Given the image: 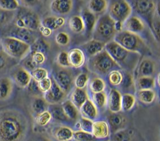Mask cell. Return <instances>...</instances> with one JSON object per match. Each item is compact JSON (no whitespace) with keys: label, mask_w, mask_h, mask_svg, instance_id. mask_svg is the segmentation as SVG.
Wrapping results in <instances>:
<instances>
[{"label":"cell","mask_w":160,"mask_h":141,"mask_svg":"<svg viewBox=\"0 0 160 141\" xmlns=\"http://www.w3.org/2000/svg\"><path fill=\"white\" fill-rule=\"evenodd\" d=\"M136 91L143 90H154L156 83L154 77H139L134 80Z\"/></svg>","instance_id":"cell-30"},{"label":"cell","mask_w":160,"mask_h":141,"mask_svg":"<svg viewBox=\"0 0 160 141\" xmlns=\"http://www.w3.org/2000/svg\"><path fill=\"white\" fill-rule=\"evenodd\" d=\"M29 131L27 116L17 108L0 110V141H25Z\"/></svg>","instance_id":"cell-1"},{"label":"cell","mask_w":160,"mask_h":141,"mask_svg":"<svg viewBox=\"0 0 160 141\" xmlns=\"http://www.w3.org/2000/svg\"><path fill=\"white\" fill-rule=\"evenodd\" d=\"M55 40L57 44L60 46H67L70 42V37L65 32H59L56 34Z\"/></svg>","instance_id":"cell-50"},{"label":"cell","mask_w":160,"mask_h":141,"mask_svg":"<svg viewBox=\"0 0 160 141\" xmlns=\"http://www.w3.org/2000/svg\"><path fill=\"white\" fill-rule=\"evenodd\" d=\"M109 1L106 0H91L88 4V9L94 15L99 17L108 12Z\"/></svg>","instance_id":"cell-26"},{"label":"cell","mask_w":160,"mask_h":141,"mask_svg":"<svg viewBox=\"0 0 160 141\" xmlns=\"http://www.w3.org/2000/svg\"><path fill=\"white\" fill-rule=\"evenodd\" d=\"M116 34L115 21L107 13L98 18L92 35L93 39L107 44L113 40Z\"/></svg>","instance_id":"cell-6"},{"label":"cell","mask_w":160,"mask_h":141,"mask_svg":"<svg viewBox=\"0 0 160 141\" xmlns=\"http://www.w3.org/2000/svg\"><path fill=\"white\" fill-rule=\"evenodd\" d=\"M68 26L70 30L77 34L85 32V25L81 15H73L68 20Z\"/></svg>","instance_id":"cell-32"},{"label":"cell","mask_w":160,"mask_h":141,"mask_svg":"<svg viewBox=\"0 0 160 141\" xmlns=\"http://www.w3.org/2000/svg\"><path fill=\"white\" fill-rule=\"evenodd\" d=\"M50 45L48 42L45 40L43 39L38 37L35 42L31 45L32 51H38L47 54L50 50Z\"/></svg>","instance_id":"cell-42"},{"label":"cell","mask_w":160,"mask_h":141,"mask_svg":"<svg viewBox=\"0 0 160 141\" xmlns=\"http://www.w3.org/2000/svg\"><path fill=\"white\" fill-rule=\"evenodd\" d=\"M89 80V76L87 73H81L74 78L73 86L78 89L87 88Z\"/></svg>","instance_id":"cell-44"},{"label":"cell","mask_w":160,"mask_h":141,"mask_svg":"<svg viewBox=\"0 0 160 141\" xmlns=\"http://www.w3.org/2000/svg\"><path fill=\"white\" fill-rule=\"evenodd\" d=\"M107 122L110 127L111 133H114L119 130L127 128L128 120L125 115L121 112L111 113L108 116Z\"/></svg>","instance_id":"cell-17"},{"label":"cell","mask_w":160,"mask_h":141,"mask_svg":"<svg viewBox=\"0 0 160 141\" xmlns=\"http://www.w3.org/2000/svg\"><path fill=\"white\" fill-rule=\"evenodd\" d=\"M136 98L132 93H122L121 108L122 112H128L131 111L136 105Z\"/></svg>","instance_id":"cell-36"},{"label":"cell","mask_w":160,"mask_h":141,"mask_svg":"<svg viewBox=\"0 0 160 141\" xmlns=\"http://www.w3.org/2000/svg\"><path fill=\"white\" fill-rule=\"evenodd\" d=\"M35 141H53L50 138L46 136H41L37 138Z\"/></svg>","instance_id":"cell-57"},{"label":"cell","mask_w":160,"mask_h":141,"mask_svg":"<svg viewBox=\"0 0 160 141\" xmlns=\"http://www.w3.org/2000/svg\"><path fill=\"white\" fill-rule=\"evenodd\" d=\"M20 3L17 0H0V8L8 11L17 12L19 10Z\"/></svg>","instance_id":"cell-45"},{"label":"cell","mask_w":160,"mask_h":141,"mask_svg":"<svg viewBox=\"0 0 160 141\" xmlns=\"http://www.w3.org/2000/svg\"><path fill=\"white\" fill-rule=\"evenodd\" d=\"M52 117V119H54L58 122H69V119L65 115L61 104L50 105L48 110Z\"/></svg>","instance_id":"cell-35"},{"label":"cell","mask_w":160,"mask_h":141,"mask_svg":"<svg viewBox=\"0 0 160 141\" xmlns=\"http://www.w3.org/2000/svg\"><path fill=\"white\" fill-rule=\"evenodd\" d=\"M134 133L133 130L126 128L112 133V141H132Z\"/></svg>","instance_id":"cell-39"},{"label":"cell","mask_w":160,"mask_h":141,"mask_svg":"<svg viewBox=\"0 0 160 141\" xmlns=\"http://www.w3.org/2000/svg\"><path fill=\"white\" fill-rule=\"evenodd\" d=\"M62 109L70 122H77L81 117L79 110L69 99H66L61 103Z\"/></svg>","instance_id":"cell-28"},{"label":"cell","mask_w":160,"mask_h":141,"mask_svg":"<svg viewBox=\"0 0 160 141\" xmlns=\"http://www.w3.org/2000/svg\"><path fill=\"white\" fill-rule=\"evenodd\" d=\"M22 65L30 73L37 67V65L33 62L30 56V54L22 60V65Z\"/></svg>","instance_id":"cell-54"},{"label":"cell","mask_w":160,"mask_h":141,"mask_svg":"<svg viewBox=\"0 0 160 141\" xmlns=\"http://www.w3.org/2000/svg\"><path fill=\"white\" fill-rule=\"evenodd\" d=\"M49 105L43 96H35L31 103V110L34 117L48 110Z\"/></svg>","instance_id":"cell-31"},{"label":"cell","mask_w":160,"mask_h":141,"mask_svg":"<svg viewBox=\"0 0 160 141\" xmlns=\"http://www.w3.org/2000/svg\"><path fill=\"white\" fill-rule=\"evenodd\" d=\"M95 105L98 107L99 112L107 108L108 103V93L106 91L93 93L90 98Z\"/></svg>","instance_id":"cell-37"},{"label":"cell","mask_w":160,"mask_h":141,"mask_svg":"<svg viewBox=\"0 0 160 141\" xmlns=\"http://www.w3.org/2000/svg\"><path fill=\"white\" fill-rule=\"evenodd\" d=\"M146 29V22L137 15H132L123 24V30L141 37Z\"/></svg>","instance_id":"cell-13"},{"label":"cell","mask_w":160,"mask_h":141,"mask_svg":"<svg viewBox=\"0 0 160 141\" xmlns=\"http://www.w3.org/2000/svg\"><path fill=\"white\" fill-rule=\"evenodd\" d=\"M14 83L8 76L0 78V101L5 102L9 100L14 90Z\"/></svg>","instance_id":"cell-23"},{"label":"cell","mask_w":160,"mask_h":141,"mask_svg":"<svg viewBox=\"0 0 160 141\" xmlns=\"http://www.w3.org/2000/svg\"><path fill=\"white\" fill-rule=\"evenodd\" d=\"M0 47H1V37H0Z\"/></svg>","instance_id":"cell-58"},{"label":"cell","mask_w":160,"mask_h":141,"mask_svg":"<svg viewBox=\"0 0 160 141\" xmlns=\"http://www.w3.org/2000/svg\"><path fill=\"white\" fill-rule=\"evenodd\" d=\"M14 24L17 27L38 32L41 25V20L35 12L24 7L17 10Z\"/></svg>","instance_id":"cell-7"},{"label":"cell","mask_w":160,"mask_h":141,"mask_svg":"<svg viewBox=\"0 0 160 141\" xmlns=\"http://www.w3.org/2000/svg\"><path fill=\"white\" fill-rule=\"evenodd\" d=\"M122 93L120 90L113 88L108 94L107 108L111 113H116L122 112L121 108Z\"/></svg>","instance_id":"cell-18"},{"label":"cell","mask_w":160,"mask_h":141,"mask_svg":"<svg viewBox=\"0 0 160 141\" xmlns=\"http://www.w3.org/2000/svg\"><path fill=\"white\" fill-rule=\"evenodd\" d=\"M157 2L151 0L129 2L132 10L136 13V15L142 18L144 20V19L148 20L151 25L156 13Z\"/></svg>","instance_id":"cell-9"},{"label":"cell","mask_w":160,"mask_h":141,"mask_svg":"<svg viewBox=\"0 0 160 141\" xmlns=\"http://www.w3.org/2000/svg\"><path fill=\"white\" fill-rule=\"evenodd\" d=\"M45 100L49 105L61 104L65 101L67 97V95L65 93L60 87L52 78V85L48 91L43 95Z\"/></svg>","instance_id":"cell-14"},{"label":"cell","mask_w":160,"mask_h":141,"mask_svg":"<svg viewBox=\"0 0 160 141\" xmlns=\"http://www.w3.org/2000/svg\"><path fill=\"white\" fill-rule=\"evenodd\" d=\"M88 86L91 93L93 94L105 91L107 86L103 78L96 76L89 80Z\"/></svg>","instance_id":"cell-34"},{"label":"cell","mask_w":160,"mask_h":141,"mask_svg":"<svg viewBox=\"0 0 160 141\" xmlns=\"http://www.w3.org/2000/svg\"><path fill=\"white\" fill-rule=\"evenodd\" d=\"M86 62L89 71L101 78L107 77L112 70L121 69L105 49L98 54L88 58Z\"/></svg>","instance_id":"cell-3"},{"label":"cell","mask_w":160,"mask_h":141,"mask_svg":"<svg viewBox=\"0 0 160 141\" xmlns=\"http://www.w3.org/2000/svg\"><path fill=\"white\" fill-rule=\"evenodd\" d=\"M135 96L141 103L144 105H150L155 101L157 94L154 90H143L137 91Z\"/></svg>","instance_id":"cell-33"},{"label":"cell","mask_w":160,"mask_h":141,"mask_svg":"<svg viewBox=\"0 0 160 141\" xmlns=\"http://www.w3.org/2000/svg\"><path fill=\"white\" fill-rule=\"evenodd\" d=\"M2 50L15 60H23L31 53V45L11 36L1 38Z\"/></svg>","instance_id":"cell-4"},{"label":"cell","mask_w":160,"mask_h":141,"mask_svg":"<svg viewBox=\"0 0 160 141\" xmlns=\"http://www.w3.org/2000/svg\"><path fill=\"white\" fill-rule=\"evenodd\" d=\"M30 73L32 79L37 83L49 76V73L48 70L45 68L41 67H37L33 70H32Z\"/></svg>","instance_id":"cell-47"},{"label":"cell","mask_w":160,"mask_h":141,"mask_svg":"<svg viewBox=\"0 0 160 141\" xmlns=\"http://www.w3.org/2000/svg\"><path fill=\"white\" fill-rule=\"evenodd\" d=\"M68 54L71 67L78 69L82 67L86 63V55L81 49H72L68 52Z\"/></svg>","instance_id":"cell-20"},{"label":"cell","mask_w":160,"mask_h":141,"mask_svg":"<svg viewBox=\"0 0 160 141\" xmlns=\"http://www.w3.org/2000/svg\"><path fill=\"white\" fill-rule=\"evenodd\" d=\"M89 98L90 97L87 88L78 89L75 88L70 95L69 100L79 110Z\"/></svg>","instance_id":"cell-25"},{"label":"cell","mask_w":160,"mask_h":141,"mask_svg":"<svg viewBox=\"0 0 160 141\" xmlns=\"http://www.w3.org/2000/svg\"><path fill=\"white\" fill-rule=\"evenodd\" d=\"M107 13L115 22L124 24L132 15L133 10L129 2L115 0L109 2Z\"/></svg>","instance_id":"cell-8"},{"label":"cell","mask_w":160,"mask_h":141,"mask_svg":"<svg viewBox=\"0 0 160 141\" xmlns=\"http://www.w3.org/2000/svg\"><path fill=\"white\" fill-rule=\"evenodd\" d=\"M105 141H112V140H105Z\"/></svg>","instance_id":"cell-59"},{"label":"cell","mask_w":160,"mask_h":141,"mask_svg":"<svg viewBox=\"0 0 160 141\" xmlns=\"http://www.w3.org/2000/svg\"><path fill=\"white\" fill-rule=\"evenodd\" d=\"M124 78L123 72L121 69H114L111 71L107 76V80L110 85L113 87L120 86Z\"/></svg>","instance_id":"cell-38"},{"label":"cell","mask_w":160,"mask_h":141,"mask_svg":"<svg viewBox=\"0 0 160 141\" xmlns=\"http://www.w3.org/2000/svg\"><path fill=\"white\" fill-rule=\"evenodd\" d=\"M105 45V43L92 39L82 45V50L89 58L101 52L104 50Z\"/></svg>","instance_id":"cell-24"},{"label":"cell","mask_w":160,"mask_h":141,"mask_svg":"<svg viewBox=\"0 0 160 141\" xmlns=\"http://www.w3.org/2000/svg\"><path fill=\"white\" fill-rule=\"evenodd\" d=\"M9 77L13 81L14 85L22 89L27 88L32 80L30 72L21 65L13 67Z\"/></svg>","instance_id":"cell-10"},{"label":"cell","mask_w":160,"mask_h":141,"mask_svg":"<svg viewBox=\"0 0 160 141\" xmlns=\"http://www.w3.org/2000/svg\"><path fill=\"white\" fill-rule=\"evenodd\" d=\"M81 117L92 121L98 120L100 112L91 98H89L79 109Z\"/></svg>","instance_id":"cell-21"},{"label":"cell","mask_w":160,"mask_h":141,"mask_svg":"<svg viewBox=\"0 0 160 141\" xmlns=\"http://www.w3.org/2000/svg\"><path fill=\"white\" fill-rule=\"evenodd\" d=\"M136 78L139 77H154L156 73L157 65L156 62L148 57L141 59L136 68Z\"/></svg>","instance_id":"cell-12"},{"label":"cell","mask_w":160,"mask_h":141,"mask_svg":"<svg viewBox=\"0 0 160 141\" xmlns=\"http://www.w3.org/2000/svg\"><path fill=\"white\" fill-rule=\"evenodd\" d=\"M93 122L94 121L81 117L77 122V125H78V129L77 130H81L84 132L91 133Z\"/></svg>","instance_id":"cell-49"},{"label":"cell","mask_w":160,"mask_h":141,"mask_svg":"<svg viewBox=\"0 0 160 141\" xmlns=\"http://www.w3.org/2000/svg\"><path fill=\"white\" fill-rule=\"evenodd\" d=\"M73 140L75 141H99L90 132L81 130H74Z\"/></svg>","instance_id":"cell-46"},{"label":"cell","mask_w":160,"mask_h":141,"mask_svg":"<svg viewBox=\"0 0 160 141\" xmlns=\"http://www.w3.org/2000/svg\"><path fill=\"white\" fill-rule=\"evenodd\" d=\"M38 31L40 32V34L45 37H50L52 34H53V30H52L51 29H48V28H47L43 25H40L39 29H38Z\"/></svg>","instance_id":"cell-56"},{"label":"cell","mask_w":160,"mask_h":141,"mask_svg":"<svg viewBox=\"0 0 160 141\" xmlns=\"http://www.w3.org/2000/svg\"><path fill=\"white\" fill-rule=\"evenodd\" d=\"M66 24V20L61 16H49L41 21V25L54 31L63 27Z\"/></svg>","instance_id":"cell-29"},{"label":"cell","mask_w":160,"mask_h":141,"mask_svg":"<svg viewBox=\"0 0 160 141\" xmlns=\"http://www.w3.org/2000/svg\"><path fill=\"white\" fill-rule=\"evenodd\" d=\"M81 16L85 25V32L88 36L92 35L99 17L91 13L87 8L82 10Z\"/></svg>","instance_id":"cell-27"},{"label":"cell","mask_w":160,"mask_h":141,"mask_svg":"<svg viewBox=\"0 0 160 141\" xmlns=\"http://www.w3.org/2000/svg\"><path fill=\"white\" fill-rule=\"evenodd\" d=\"M58 85L67 95L71 91L73 86L74 78L69 69H63L58 70L53 77Z\"/></svg>","instance_id":"cell-11"},{"label":"cell","mask_w":160,"mask_h":141,"mask_svg":"<svg viewBox=\"0 0 160 141\" xmlns=\"http://www.w3.org/2000/svg\"><path fill=\"white\" fill-rule=\"evenodd\" d=\"M38 88L43 95L50 90L52 85V78L49 76L38 83Z\"/></svg>","instance_id":"cell-53"},{"label":"cell","mask_w":160,"mask_h":141,"mask_svg":"<svg viewBox=\"0 0 160 141\" xmlns=\"http://www.w3.org/2000/svg\"><path fill=\"white\" fill-rule=\"evenodd\" d=\"M74 130L66 125H60L52 130L53 137L57 141H72Z\"/></svg>","instance_id":"cell-22"},{"label":"cell","mask_w":160,"mask_h":141,"mask_svg":"<svg viewBox=\"0 0 160 141\" xmlns=\"http://www.w3.org/2000/svg\"><path fill=\"white\" fill-rule=\"evenodd\" d=\"M50 8L57 16L63 17L72 11L73 2L72 0H54L50 3Z\"/></svg>","instance_id":"cell-19"},{"label":"cell","mask_w":160,"mask_h":141,"mask_svg":"<svg viewBox=\"0 0 160 141\" xmlns=\"http://www.w3.org/2000/svg\"><path fill=\"white\" fill-rule=\"evenodd\" d=\"M8 36L15 37L24 42L32 45L39 37L37 32L30 30L26 29L18 28L14 26L10 32Z\"/></svg>","instance_id":"cell-15"},{"label":"cell","mask_w":160,"mask_h":141,"mask_svg":"<svg viewBox=\"0 0 160 141\" xmlns=\"http://www.w3.org/2000/svg\"><path fill=\"white\" fill-rule=\"evenodd\" d=\"M35 122L37 125L41 127L47 126L52 120V117L48 110L45 111L34 117Z\"/></svg>","instance_id":"cell-43"},{"label":"cell","mask_w":160,"mask_h":141,"mask_svg":"<svg viewBox=\"0 0 160 141\" xmlns=\"http://www.w3.org/2000/svg\"><path fill=\"white\" fill-rule=\"evenodd\" d=\"M17 12H8L0 8V27L7 26L14 21Z\"/></svg>","instance_id":"cell-41"},{"label":"cell","mask_w":160,"mask_h":141,"mask_svg":"<svg viewBox=\"0 0 160 141\" xmlns=\"http://www.w3.org/2000/svg\"><path fill=\"white\" fill-rule=\"evenodd\" d=\"M91 133L98 140H105L109 138L111 132L107 120H96L94 121Z\"/></svg>","instance_id":"cell-16"},{"label":"cell","mask_w":160,"mask_h":141,"mask_svg":"<svg viewBox=\"0 0 160 141\" xmlns=\"http://www.w3.org/2000/svg\"><path fill=\"white\" fill-rule=\"evenodd\" d=\"M27 88L32 93H33L35 95V96H40L39 94H42V93L40 92V91L39 90L38 83L37 81H35V80H33V79L32 80V81Z\"/></svg>","instance_id":"cell-55"},{"label":"cell","mask_w":160,"mask_h":141,"mask_svg":"<svg viewBox=\"0 0 160 141\" xmlns=\"http://www.w3.org/2000/svg\"><path fill=\"white\" fill-rule=\"evenodd\" d=\"M113 40L125 49L141 55L148 50V47L142 37L124 30L118 32Z\"/></svg>","instance_id":"cell-5"},{"label":"cell","mask_w":160,"mask_h":141,"mask_svg":"<svg viewBox=\"0 0 160 141\" xmlns=\"http://www.w3.org/2000/svg\"><path fill=\"white\" fill-rule=\"evenodd\" d=\"M124 78L122 82L121 85V88L124 91H127L126 93H131L130 90H132L133 88L135 90V85H134V79L133 76L131 75V73L126 71L124 70Z\"/></svg>","instance_id":"cell-40"},{"label":"cell","mask_w":160,"mask_h":141,"mask_svg":"<svg viewBox=\"0 0 160 141\" xmlns=\"http://www.w3.org/2000/svg\"><path fill=\"white\" fill-rule=\"evenodd\" d=\"M56 62L58 65L63 69L70 68V65L68 59V54L66 50H62L58 53L57 56Z\"/></svg>","instance_id":"cell-48"},{"label":"cell","mask_w":160,"mask_h":141,"mask_svg":"<svg viewBox=\"0 0 160 141\" xmlns=\"http://www.w3.org/2000/svg\"><path fill=\"white\" fill-rule=\"evenodd\" d=\"M13 60H15L7 55L2 50H0V72L3 71L12 65Z\"/></svg>","instance_id":"cell-51"},{"label":"cell","mask_w":160,"mask_h":141,"mask_svg":"<svg viewBox=\"0 0 160 141\" xmlns=\"http://www.w3.org/2000/svg\"><path fill=\"white\" fill-rule=\"evenodd\" d=\"M104 49L117 63L120 69L129 73L136 69L141 59L142 55L140 54L129 51L114 40L106 44Z\"/></svg>","instance_id":"cell-2"},{"label":"cell","mask_w":160,"mask_h":141,"mask_svg":"<svg viewBox=\"0 0 160 141\" xmlns=\"http://www.w3.org/2000/svg\"><path fill=\"white\" fill-rule=\"evenodd\" d=\"M30 56L33 62L37 65V67L42 65L47 60L46 54L38 51H32Z\"/></svg>","instance_id":"cell-52"}]
</instances>
